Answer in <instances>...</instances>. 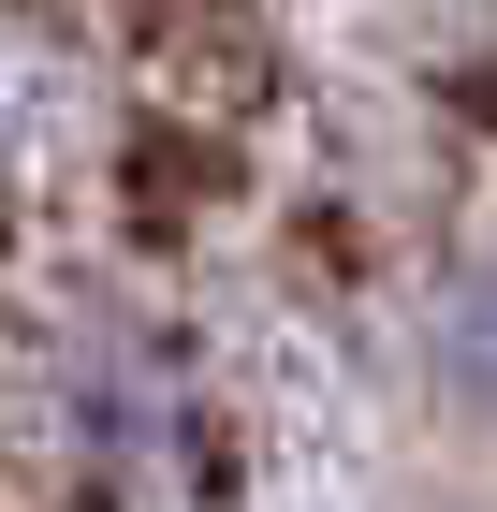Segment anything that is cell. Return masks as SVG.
I'll return each mask as SVG.
<instances>
[{"mask_svg":"<svg viewBox=\"0 0 497 512\" xmlns=\"http://www.w3.org/2000/svg\"><path fill=\"white\" fill-rule=\"evenodd\" d=\"M439 381H454V410L468 425H497V249L439 293Z\"/></svg>","mask_w":497,"mask_h":512,"instance_id":"1","label":"cell"}]
</instances>
